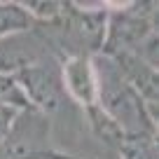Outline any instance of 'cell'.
I'll list each match as a JSON object with an SVG mask.
<instances>
[{
  "label": "cell",
  "instance_id": "1",
  "mask_svg": "<svg viewBox=\"0 0 159 159\" xmlns=\"http://www.w3.org/2000/svg\"><path fill=\"white\" fill-rule=\"evenodd\" d=\"M96 77H98V105L115 119L124 134H148L157 136V119L148 112L143 101L129 87L117 66L108 56H94Z\"/></svg>",
  "mask_w": 159,
  "mask_h": 159
},
{
  "label": "cell",
  "instance_id": "2",
  "mask_svg": "<svg viewBox=\"0 0 159 159\" xmlns=\"http://www.w3.org/2000/svg\"><path fill=\"white\" fill-rule=\"evenodd\" d=\"M150 38H157V2L108 5L103 56L136 54Z\"/></svg>",
  "mask_w": 159,
  "mask_h": 159
},
{
  "label": "cell",
  "instance_id": "3",
  "mask_svg": "<svg viewBox=\"0 0 159 159\" xmlns=\"http://www.w3.org/2000/svg\"><path fill=\"white\" fill-rule=\"evenodd\" d=\"M0 159H82L56 148L52 140V122L33 108L19 110L5 140L0 143Z\"/></svg>",
  "mask_w": 159,
  "mask_h": 159
},
{
  "label": "cell",
  "instance_id": "4",
  "mask_svg": "<svg viewBox=\"0 0 159 159\" xmlns=\"http://www.w3.org/2000/svg\"><path fill=\"white\" fill-rule=\"evenodd\" d=\"M12 80L21 89L28 108L42 112L45 117L52 119V115H56L63 108L66 91H63V82H61L59 59L49 56V59H42L38 63H30L21 68L19 73H14Z\"/></svg>",
  "mask_w": 159,
  "mask_h": 159
},
{
  "label": "cell",
  "instance_id": "5",
  "mask_svg": "<svg viewBox=\"0 0 159 159\" xmlns=\"http://www.w3.org/2000/svg\"><path fill=\"white\" fill-rule=\"evenodd\" d=\"M61 82H63L66 98L75 101L82 110L98 105V77H96L94 56L73 54L59 61Z\"/></svg>",
  "mask_w": 159,
  "mask_h": 159
},
{
  "label": "cell",
  "instance_id": "6",
  "mask_svg": "<svg viewBox=\"0 0 159 159\" xmlns=\"http://www.w3.org/2000/svg\"><path fill=\"white\" fill-rule=\"evenodd\" d=\"M49 56L54 54L38 28L28 30V33L10 35V38H0V75H5V77H12L21 68L38 63L42 59H49Z\"/></svg>",
  "mask_w": 159,
  "mask_h": 159
},
{
  "label": "cell",
  "instance_id": "7",
  "mask_svg": "<svg viewBox=\"0 0 159 159\" xmlns=\"http://www.w3.org/2000/svg\"><path fill=\"white\" fill-rule=\"evenodd\" d=\"M117 70L122 73V77L129 82V87L138 94V98L143 101V105L148 108V112L157 119V103H159V87H157V68L150 63H145L140 56L136 54H117L108 56Z\"/></svg>",
  "mask_w": 159,
  "mask_h": 159
},
{
  "label": "cell",
  "instance_id": "8",
  "mask_svg": "<svg viewBox=\"0 0 159 159\" xmlns=\"http://www.w3.org/2000/svg\"><path fill=\"white\" fill-rule=\"evenodd\" d=\"M84 117H87V124H89L91 134H94L103 145H108V148L117 150L119 140L124 138V131H122L117 124H115V119L110 117V115L105 112L101 105H94V108L84 110Z\"/></svg>",
  "mask_w": 159,
  "mask_h": 159
},
{
  "label": "cell",
  "instance_id": "9",
  "mask_svg": "<svg viewBox=\"0 0 159 159\" xmlns=\"http://www.w3.org/2000/svg\"><path fill=\"white\" fill-rule=\"evenodd\" d=\"M35 28V19L24 10L21 2H0V38L28 33Z\"/></svg>",
  "mask_w": 159,
  "mask_h": 159
},
{
  "label": "cell",
  "instance_id": "10",
  "mask_svg": "<svg viewBox=\"0 0 159 159\" xmlns=\"http://www.w3.org/2000/svg\"><path fill=\"white\" fill-rule=\"evenodd\" d=\"M115 152L119 159H157V136L124 134Z\"/></svg>",
  "mask_w": 159,
  "mask_h": 159
},
{
  "label": "cell",
  "instance_id": "11",
  "mask_svg": "<svg viewBox=\"0 0 159 159\" xmlns=\"http://www.w3.org/2000/svg\"><path fill=\"white\" fill-rule=\"evenodd\" d=\"M0 105H10V108H16V110L28 108L16 82L12 77H5V75H0Z\"/></svg>",
  "mask_w": 159,
  "mask_h": 159
},
{
  "label": "cell",
  "instance_id": "12",
  "mask_svg": "<svg viewBox=\"0 0 159 159\" xmlns=\"http://www.w3.org/2000/svg\"><path fill=\"white\" fill-rule=\"evenodd\" d=\"M19 115V110L16 108H10V105H0V143L5 140L7 131H10L12 122H14V117Z\"/></svg>",
  "mask_w": 159,
  "mask_h": 159
}]
</instances>
